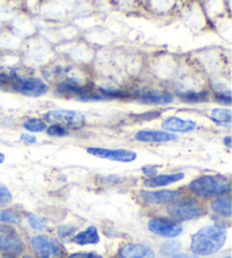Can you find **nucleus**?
I'll use <instances>...</instances> for the list:
<instances>
[{"label": "nucleus", "instance_id": "1", "mask_svg": "<svg viewBox=\"0 0 232 258\" xmlns=\"http://www.w3.org/2000/svg\"><path fill=\"white\" fill-rule=\"evenodd\" d=\"M228 238L226 229L220 225H207L194 234L190 249L197 256H210L224 246Z\"/></svg>", "mask_w": 232, "mask_h": 258}, {"label": "nucleus", "instance_id": "2", "mask_svg": "<svg viewBox=\"0 0 232 258\" xmlns=\"http://www.w3.org/2000/svg\"><path fill=\"white\" fill-rule=\"evenodd\" d=\"M231 182L229 178L217 174H205L189 183V190L196 196L212 198L224 196L230 192Z\"/></svg>", "mask_w": 232, "mask_h": 258}, {"label": "nucleus", "instance_id": "3", "mask_svg": "<svg viewBox=\"0 0 232 258\" xmlns=\"http://www.w3.org/2000/svg\"><path fill=\"white\" fill-rule=\"evenodd\" d=\"M166 212L176 221H189L201 218L205 214V209L201 203L188 200L172 203L168 206Z\"/></svg>", "mask_w": 232, "mask_h": 258}, {"label": "nucleus", "instance_id": "4", "mask_svg": "<svg viewBox=\"0 0 232 258\" xmlns=\"http://www.w3.org/2000/svg\"><path fill=\"white\" fill-rule=\"evenodd\" d=\"M32 249L39 258H64L63 246L55 240L42 234L31 238Z\"/></svg>", "mask_w": 232, "mask_h": 258}, {"label": "nucleus", "instance_id": "5", "mask_svg": "<svg viewBox=\"0 0 232 258\" xmlns=\"http://www.w3.org/2000/svg\"><path fill=\"white\" fill-rule=\"evenodd\" d=\"M44 117L50 122L58 123L71 129H81L86 123L85 117L81 112L74 111V110H51L45 113Z\"/></svg>", "mask_w": 232, "mask_h": 258}, {"label": "nucleus", "instance_id": "6", "mask_svg": "<svg viewBox=\"0 0 232 258\" xmlns=\"http://www.w3.org/2000/svg\"><path fill=\"white\" fill-rule=\"evenodd\" d=\"M24 248V241L16 229L0 223V251L5 255H17Z\"/></svg>", "mask_w": 232, "mask_h": 258}, {"label": "nucleus", "instance_id": "7", "mask_svg": "<svg viewBox=\"0 0 232 258\" xmlns=\"http://www.w3.org/2000/svg\"><path fill=\"white\" fill-rule=\"evenodd\" d=\"M13 89L30 98H39L48 92L49 87L40 78H21L15 76L13 81Z\"/></svg>", "mask_w": 232, "mask_h": 258}, {"label": "nucleus", "instance_id": "8", "mask_svg": "<svg viewBox=\"0 0 232 258\" xmlns=\"http://www.w3.org/2000/svg\"><path fill=\"white\" fill-rule=\"evenodd\" d=\"M86 152L93 156H96V158L115 161V162L129 163L137 159L136 152L131 151V150H125V149L112 150V149H103V147H87Z\"/></svg>", "mask_w": 232, "mask_h": 258}, {"label": "nucleus", "instance_id": "9", "mask_svg": "<svg viewBox=\"0 0 232 258\" xmlns=\"http://www.w3.org/2000/svg\"><path fill=\"white\" fill-rule=\"evenodd\" d=\"M147 228L151 232L165 238H176L183 232V225L165 219H152L148 221Z\"/></svg>", "mask_w": 232, "mask_h": 258}, {"label": "nucleus", "instance_id": "10", "mask_svg": "<svg viewBox=\"0 0 232 258\" xmlns=\"http://www.w3.org/2000/svg\"><path fill=\"white\" fill-rule=\"evenodd\" d=\"M136 98L144 104H153V105H163L173 102L175 96L170 92L162 90H141L136 93Z\"/></svg>", "mask_w": 232, "mask_h": 258}, {"label": "nucleus", "instance_id": "11", "mask_svg": "<svg viewBox=\"0 0 232 258\" xmlns=\"http://www.w3.org/2000/svg\"><path fill=\"white\" fill-rule=\"evenodd\" d=\"M142 200L146 204L151 205H163V204H172L179 200V192L171 189L163 190H142L141 191Z\"/></svg>", "mask_w": 232, "mask_h": 258}, {"label": "nucleus", "instance_id": "12", "mask_svg": "<svg viewBox=\"0 0 232 258\" xmlns=\"http://www.w3.org/2000/svg\"><path fill=\"white\" fill-rule=\"evenodd\" d=\"M118 258H154V251L143 243H128L120 248Z\"/></svg>", "mask_w": 232, "mask_h": 258}, {"label": "nucleus", "instance_id": "13", "mask_svg": "<svg viewBox=\"0 0 232 258\" xmlns=\"http://www.w3.org/2000/svg\"><path fill=\"white\" fill-rule=\"evenodd\" d=\"M135 138L143 143H168L177 140V135L169 132H160V131H139L136 133Z\"/></svg>", "mask_w": 232, "mask_h": 258}, {"label": "nucleus", "instance_id": "14", "mask_svg": "<svg viewBox=\"0 0 232 258\" xmlns=\"http://www.w3.org/2000/svg\"><path fill=\"white\" fill-rule=\"evenodd\" d=\"M196 122L189 119L169 117L162 122V128L169 133H190L196 128Z\"/></svg>", "mask_w": 232, "mask_h": 258}, {"label": "nucleus", "instance_id": "15", "mask_svg": "<svg viewBox=\"0 0 232 258\" xmlns=\"http://www.w3.org/2000/svg\"><path fill=\"white\" fill-rule=\"evenodd\" d=\"M57 90L60 94L66 96H77L78 99L82 96L87 95L92 93V90L90 86L78 84L75 81H65L59 83L57 86Z\"/></svg>", "mask_w": 232, "mask_h": 258}, {"label": "nucleus", "instance_id": "16", "mask_svg": "<svg viewBox=\"0 0 232 258\" xmlns=\"http://www.w3.org/2000/svg\"><path fill=\"white\" fill-rule=\"evenodd\" d=\"M184 178H185V173L183 172L172 173V174H156V176L147 178L146 180L144 181V185L148 188L163 187V186H168V185H171V183L183 180Z\"/></svg>", "mask_w": 232, "mask_h": 258}, {"label": "nucleus", "instance_id": "17", "mask_svg": "<svg viewBox=\"0 0 232 258\" xmlns=\"http://www.w3.org/2000/svg\"><path fill=\"white\" fill-rule=\"evenodd\" d=\"M100 241V236L97 232V229L95 227H89L84 231L77 233L75 237L73 238V242L77 243V245L85 246V245H95Z\"/></svg>", "mask_w": 232, "mask_h": 258}, {"label": "nucleus", "instance_id": "18", "mask_svg": "<svg viewBox=\"0 0 232 258\" xmlns=\"http://www.w3.org/2000/svg\"><path fill=\"white\" fill-rule=\"evenodd\" d=\"M211 209L216 214L225 218L231 216V200L229 196H220L211 203Z\"/></svg>", "mask_w": 232, "mask_h": 258}, {"label": "nucleus", "instance_id": "19", "mask_svg": "<svg viewBox=\"0 0 232 258\" xmlns=\"http://www.w3.org/2000/svg\"><path fill=\"white\" fill-rule=\"evenodd\" d=\"M231 116H232L231 110L224 109V108H217V109L212 110L211 112L212 120L222 127H230Z\"/></svg>", "mask_w": 232, "mask_h": 258}, {"label": "nucleus", "instance_id": "20", "mask_svg": "<svg viewBox=\"0 0 232 258\" xmlns=\"http://www.w3.org/2000/svg\"><path fill=\"white\" fill-rule=\"evenodd\" d=\"M179 96H180V99H182V101H184V102L198 103V102H203V101L207 100L208 92L207 91L186 92V93H180Z\"/></svg>", "mask_w": 232, "mask_h": 258}, {"label": "nucleus", "instance_id": "21", "mask_svg": "<svg viewBox=\"0 0 232 258\" xmlns=\"http://www.w3.org/2000/svg\"><path fill=\"white\" fill-rule=\"evenodd\" d=\"M21 221V216L16 211H14L12 209H6V207H2V209H0V222L20 224Z\"/></svg>", "mask_w": 232, "mask_h": 258}, {"label": "nucleus", "instance_id": "22", "mask_svg": "<svg viewBox=\"0 0 232 258\" xmlns=\"http://www.w3.org/2000/svg\"><path fill=\"white\" fill-rule=\"evenodd\" d=\"M23 127H24L26 131L32 133H41L44 132L46 129V122L39 118H30L27 119L26 121H24Z\"/></svg>", "mask_w": 232, "mask_h": 258}, {"label": "nucleus", "instance_id": "23", "mask_svg": "<svg viewBox=\"0 0 232 258\" xmlns=\"http://www.w3.org/2000/svg\"><path fill=\"white\" fill-rule=\"evenodd\" d=\"M182 242L179 241H176V240H170V241H166L164 242L163 245L161 247V254L165 256V257H169V256H175L177 255L178 252L182 249Z\"/></svg>", "mask_w": 232, "mask_h": 258}, {"label": "nucleus", "instance_id": "24", "mask_svg": "<svg viewBox=\"0 0 232 258\" xmlns=\"http://www.w3.org/2000/svg\"><path fill=\"white\" fill-rule=\"evenodd\" d=\"M45 131L49 136L53 137H65L69 135L68 129L62 125H58V123H52L51 126L46 127Z\"/></svg>", "mask_w": 232, "mask_h": 258}, {"label": "nucleus", "instance_id": "25", "mask_svg": "<svg viewBox=\"0 0 232 258\" xmlns=\"http://www.w3.org/2000/svg\"><path fill=\"white\" fill-rule=\"evenodd\" d=\"M13 202V195L12 191L9 190L7 186L4 183H0V209L2 207H6Z\"/></svg>", "mask_w": 232, "mask_h": 258}, {"label": "nucleus", "instance_id": "26", "mask_svg": "<svg viewBox=\"0 0 232 258\" xmlns=\"http://www.w3.org/2000/svg\"><path fill=\"white\" fill-rule=\"evenodd\" d=\"M99 91L101 95L105 96V98H114V99H123L126 98V93L124 91L118 90V89H104V87H99Z\"/></svg>", "mask_w": 232, "mask_h": 258}, {"label": "nucleus", "instance_id": "27", "mask_svg": "<svg viewBox=\"0 0 232 258\" xmlns=\"http://www.w3.org/2000/svg\"><path fill=\"white\" fill-rule=\"evenodd\" d=\"M27 221H29V224L31 225V228H33L35 230H44L46 227L45 221L33 213L29 214V216H27Z\"/></svg>", "mask_w": 232, "mask_h": 258}, {"label": "nucleus", "instance_id": "28", "mask_svg": "<svg viewBox=\"0 0 232 258\" xmlns=\"http://www.w3.org/2000/svg\"><path fill=\"white\" fill-rule=\"evenodd\" d=\"M68 258H103L102 256H100L99 254L93 251H84V252H75L69 256Z\"/></svg>", "mask_w": 232, "mask_h": 258}, {"label": "nucleus", "instance_id": "29", "mask_svg": "<svg viewBox=\"0 0 232 258\" xmlns=\"http://www.w3.org/2000/svg\"><path fill=\"white\" fill-rule=\"evenodd\" d=\"M215 100L217 102H220L222 104H225V105H230L231 104V95H230V92L229 93H216L215 94Z\"/></svg>", "mask_w": 232, "mask_h": 258}, {"label": "nucleus", "instance_id": "30", "mask_svg": "<svg viewBox=\"0 0 232 258\" xmlns=\"http://www.w3.org/2000/svg\"><path fill=\"white\" fill-rule=\"evenodd\" d=\"M20 140L26 143V144H35V143L38 142V138L34 135H31V134H22L20 136Z\"/></svg>", "mask_w": 232, "mask_h": 258}, {"label": "nucleus", "instance_id": "31", "mask_svg": "<svg viewBox=\"0 0 232 258\" xmlns=\"http://www.w3.org/2000/svg\"><path fill=\"white\" fill-rule=\"evenodd\" d=\"M160 116H161L160 111H151V112H145V113L139 114L138 117L141 119H144V120H152V119H156Z\"/></svg>", "mask_w": 232, "mask_h": 258}, {"label": "nucleus", "instance_id": "32", "mask_svg": "<svg viewBox=\"0 0 232 258\" xmlns=\"http://www.w3.org/2000/svg\"><path fill=\"white\" fill-rule=\"evenodd\" d=\"M75 230H76V228L69 227V225H66V227H62V228H59V236H62V237L71 236V234L75 231Z\"/></svg>", "mask_w": 232, "mask_h": 258}, {"label": "nucleus", "instance_id": "33", "mask_svg": "<svg viewBox=\"0 0 232 258\" xmlns=\"http://www.w3.org/2000/svg\"><path fill=\"white\" fill-rule=\"evenodd\" d=\"M143 173L146 174V176L150 178L153 176H156L157 169L155 167H151V165H146V167H143Z\"/></svg>", "mask_w": 232, "mask_h": 258}, {"label": "nucleus", "instance_id": "34", "mask_svg": "<svg viewBox=\"0 0 232 258\" xmlns=\"http://www.w3.org/2000/svg\"><path fill=\"white\" fill-rule=\"evenodd\" d=\"M172 258H198V257L193 256V255H187V254H177V255H175Z\"/></svg>", "mask_w": 232, "mask_h": 258}, {"label": "nucleus", "instance_id": "35", "mask_svg": "<svg viewBox=\"0 0 232 258\" xmlns=\"http://www.w3.org/2000/svg\"><path fill=\"white\" fill-rule=\"evenodd\" d=\"M223 143H224L226 147H231V137L230 136H226L224 140H223Z\"/></svg>", "mask_w": 232, "mask_h": 258}, {"label": "nucleus", "instance_id": "36", "mask_svg": "<svg viewBox=\"0 0 232 258\" xmlns=\"http://www.w3.org/2000/svg\"><path fill=\"white\" fill-rule=\"evenodd\" d=\"M5 159H6V156H5V154L4 153H0V164L4 162Z\"/></svg>", "mask_w": 232, "mask_h": 258}, {"label": "nucleus", "instance_id": "37", "mask_svg": "<svg viewBox=\"0 0 232 258\" xmlns=\"http://www.w3.org/2000/svg\"><path fill=\"white\" fill-rule=\"evenodd\" d=\"M0 258H15L13 255H5V256H2Z\"/></svg>", "mask_w": 232, "mask_h": 258}, {"label": "nucleus", "instance_id": "38", "mask_svg": "<svg viewBox=\"0 0 232 258\" xmlns=\"http://www.w3.org/2000/svg\"><path fill=\"white\" fill-rule=\"evenodd\" d=\"M24 258H32V257H31V256H25Z\"/></svg>", "mask_w": 232, "mask_h": 258}, {"label": "nucleus", "instance_id": "39", "mask_svg": "<svg viewBox=\"0 0 232 258\" xmlns=\"http://www.w3.org/2000/svg\"><path fill=\"white\" fill-rule=\"evenodd\" d=\"M224 258H231L230 256H226V257H224Z\"/></svg>", "mask_w": 232, "mask_h": 258}]
</instances>
